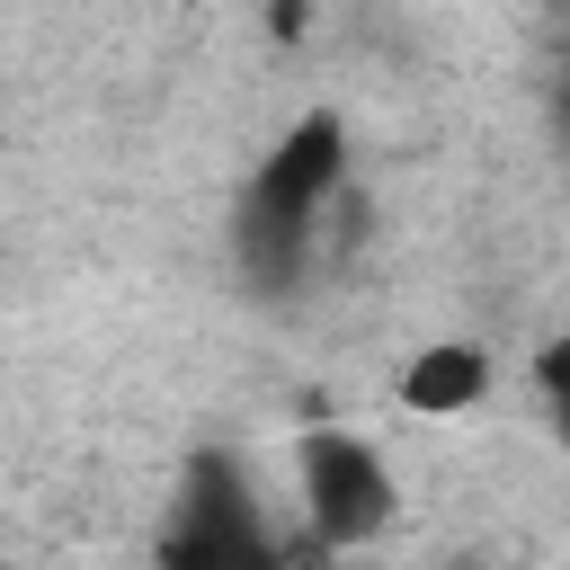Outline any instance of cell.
<instances>
[{"mask_svg":"<svg viewBox=\"0 0 570 570\" xmlns=\"http://www.w3.org/2000/svg\"><path fill=\"white\" fill-rule=\"evenodd\" d=\"M338 178H347V142H338L330 116L294 125V134L267 151V169L249 178L240 223H232V232H240V267H249L258 285H294V267H303V249H312L321 205H330Z\"/></svg>","mask_w":570,"mask_h":570,"instance_id":"obj_1","label":"cell"},{"mask_svg":"<svg viewBox=\"0 0 570 570\" xmlns=\"http://www.w3.org/2000/svg\"><path fill=\"white\" fill-rule=\"evenodd\" d=\"M160 570H285V552H276L240 463H196L187 508H178V525L160 543Z\"/></svg>","mask_w":570,"mask_h":570,"instance_id":"obj_2","label":"cell"},{"mask_svg":"<svg viewBox=\"0 0 570 570\" xmlns=\"http://www.w3.org/2000/svg\"><path fill=\"white\" fill-rule=\"evenodd\" d=\"M303 517L321 543H365L392 525V472L374 445L338 436V428H312L303 436Z\"/></svg>","mask_w":570,"mask_h":570,"instance_id":"obj_3","label":"cell"},{"mask_svg":"<svg viewBox=\"0 0 570 570\" xmlns=\"http://www.w3.org/2000/svg\"><path fill=\"white\" fill-rule=\"evenodd\" d=\"M490 392V356L481 347H428L410 374H401V401L410 410H472Z\"/></svg>","mask_w":570,"mask_h":570,"instance_id":"obj_4","label":"cell"},{"mask_svg":"<svg viewBox=\"0 0 570 570\" xmlns=\"http://www.w3.org/2000/svg\"><path fill=\"white\" fill-rule=\"evenodd\" d=\"M0 570H9V561H0Z\"/></svg>","mask_w":570,"mask_h":570,"instance_id":"obj_5","label":"cell"}]
</instances>
